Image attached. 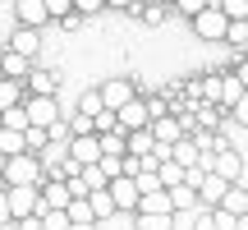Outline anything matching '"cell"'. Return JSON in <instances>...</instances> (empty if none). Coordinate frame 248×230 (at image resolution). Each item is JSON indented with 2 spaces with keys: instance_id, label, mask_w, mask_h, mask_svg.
<instances>
[{
  "instance_id": "obj_33",
  "label": "cell",
  "mask_w": 248,
  "mask_h": 230,
  "mask_svg": "<svg viewBox=\"0 0 248 230\" xmlns=\"http://www.w3.org/2000/svg\"><path fill=\"white\" fill-rule=\"evenodd\" d=\"M92 129H97V133H110V129H120V120H115V111H106V106H101L97 115H92Z\"/></svg>"
},
{
  "instance_id": "obj_30",
  "label": "cell",
  "mask_w": 248,
  "mask_h": 230,
  "mask_svg": "<svg viewBox=\"0 0 248 230\" xmlns=\"http://www.w3.org/2000/svg\"><path fill=\"white\" fill-rule=\"evenodd\" d=\"M42 230H69V212H64V207H51V212H42Z\"/></svg>"
},
{
  "instance_id": "obj_7",
  "label": "cell",
  "mask_w": 248,
  "mask_h": 230,
  "mask_svg": "<svg viewBox=\"0 0 248 230\" xmlns=\"http://www.w3.org/2000/svg\"><path fill=\"white\" fill-rule=\"evenodd\" d=\"M115 120H120L124 133H129V129H147V120H152V115H147V101H142V97H129V101L115 111Z\"/></svg>"
},
{
  "instance_id": "obj_27",
  "label": "cell",
  "mask_w": 248,
  "mask_h": 230,
  "mask_svg": "<svg viewBox=\"0 0 248 230\" xmlns=\"http://www.w3.org/2000/svg\"><path fill=\"white\" fill-rule=\"evenodd\" d=\"M156 175H161V184H166V189L184 184V166H179V161H161V166H156Z\"/></svg>"
},
{
  "instance_id": "obj_17",
  "label": "cell",
  "mask_w": 248,
  "mask_h": 230,
  "mask_svg": "<svg viewBox=\"0 0 248 230\" xmlns=\"http://www.w3.org/2000/svg\"><path fill=\"white\" fill-rule=\"evenodd\" d=\"M28 69H32L28 55H18V51H5V55H0V74H5V79H18V83H23Z\"/></svg>"
},
{
  "instance_id": "obj_34",
  "label": "cell",
  "mask_w": 248,
  "mask_h": 230,
  "mask_svg": "<svg viewBox=\"0 0 248 230\" xmlns=\"http://www.w3.org/2000/svg\"><path fill=\"white\" fill-rule=\"evenodd\" d=\"M138 14L147 18V23H161V18H166V5H161V0H142V5H138Z\"/></svg>"
},
{
  "instance_id": "obj_8",
  "label": "cell",
  "mask_w": 248,
  "mask_h": 230,
  "mask_svg": "<svg viewBox=\"0 0 248 230\" xmlns=\"http://www.w3.org/2000/svg\"><path fill=\"white\" fill-rule=\"evenodd\" d=\"M106 189H110V198H115L120 212H138V184H133V175H115Z\"/></svg>"
},
{
  "instance_id": "obj_20",
  "label": "cell",
  "mask_w": 248,
  "mask_h": 230,
  "mask_svg": "<svg viewBox=\"0 0 248 230\" xmlns=\"http://www.w3.org/2000/svg\"><path fill=\"white\" fill-rule=\"evenodd\" d=\"M216 207H225V212L244 216V212H248V189H244V184H230V189H225V198H221Z\"/></svg>"
},
{
  "instance_id": "obj_19",
  "label": "cell",
  "mask_w": 248,
  "mask_h": 230,
  "mask_svg": "<svg viewBox=\"0 0 248 230\" xmlns=\"http://www.w3.org/2000/svg\"><path fill=\"white\" fill-rule=\"evenodd\" d=\"M124 143H129V157H147V152L156 148L152 129H129V133H124Z\"/></svg>"
},
{
  "instance_id": "obj_47",
  "label": "cell",
  "mask_w": 248,
  "mask_h": 230,
  "mask_svg": "<svg viewBox=\"0 0 248 230\" xmlns=\"http://www.w3.org/2000/svg\"><path fill=\"white\" fill-rule=\"evenodd\" d=\"M5 221H14V216H9V198H5V189H0V226Z\"/></svg>"
},
{
  "instance_id": "obj_52",
  "label": "cell",
  "mask_w": 248,
  "mask_h": 230,
  "mask_svg": "<svg viewBox=\"0 0 248 230\" xmlns=\"http://www.w3.org/2000/svg\"><path fill=\"white\" fill-rule=\"evenodd\" d=\"M212 5H216V0H212Z\"/></svg>"
},
{
  "instance_id": "obj_44",
  "label": "cell",
  "mask_w": 248,
  "mask_h": 230,
  "mask_svg": "<svg viewBox=\"0 0 248 230\" xmlns=\"http://www.w3.org/2000/svg\"><path fill=\"white\" fill-rule=\"evenodd\" d=\"M193 230H216V221H212V207H207V212H198V221H193Z\"/></svg>"
},
{
  "instance_id": "obj_50",
  "label": "cell",
  "mask_w": 248,
  "mask_h": 230,
  "mask_svg": "<svg viewBox=\"0 0 248 230\" xmlns=\"http://www.w3.org/2000/svg\"><path fill=\"white\" fill-rule=\"evenodd\" d=\"M244 60H248V46H244Z\"/></svg>"
},
{
  "instance_id": "obj_35",
  "label": "cell",
  "mask_w": 248,
  "mask_h": 230,
  "mask_svg": "<svg viewBox=\"0 0 248 230\" xmlns=\"http://www.w3.org/2000/svg\"><path fill=\"white\" fill-rule=\"evenodd\" d=\"M225 18H248V0H216Z\"/></svg>"
},
{
  "instance_id": "obj_3",
  "label": "cell",
  "mask_w": 248,
  "mask_h": 230,
  "mask_svg": "<svg viewBox=\"0 0 248 230\" xmlns=\"http://www.w3.org/2000/svg\"><path fill=\"white\" fill-rule=\"evenodd\" d=\"M5 198H9V216H28V212H42V194L37 184H5Z\"/></svg>"
},
{
  "instance_id": "obj_12",
  "label": "cell",
  "mask_w": 248,
  "mask_h": 230,
  "mask_svg": "<svg viewBox=\"0 0 248 230\" xmlns=\"http://www.w3.org/2000/svg\"><path fill=\"white\" fill-rule=\"evenodd\" d=\"M14 14H18L23 28H42L46 18H51L46 14V0H14Z\"/></svg>"
},
{
  "instance_id": "obj_15",
  "label": "cell",
  "mask_w": 248,
  "mask_h": 230,
  "mask_svg": "<svg viewBox=\"0 0 248 230\" xmlns=\"http://www.w3.org/2000/svg\"><path fill=\"white\" fill-rule=\"evenodd\" d=\"M133 230H175V212H138Z\"/></svg>"
},
{
  "instance_id": "obj_28",
  "label": "cell",
  "mask_w": 248,
  "mask_h": 230,
  "mask_svg": "<svg viewBox=\"0 0 248 230\" xmlns=\"http://www.w3.org/2000/svg\"><path fill=\"white\" fill-rule=\"evenodd\" d=\"M0 129H28V111H23V101H18V106H9V111H0Z\"/></svg>"
},
{
  "instance_id": "obj_26",
  "label": "cell",
  "mask_w": 248,
  "mask_h": 230,
  "mask_svg": "<svg viewBox=\"0 0 248 230\" xmlns=\"http://www.w3.org/2000/svg\"><path fill=\"white\" fill-rule=\"evenodd\" d=\"M170 207H175V212L179 207H198V189L193 184H175L170 189Z\"/></svg>"
},
{
  "instance_id": "obj_38",
  "label": "cell",
  "mask_w": 248,
  "mask_h": 230,
  "mask_svg": "<svg viewBox=\"0 0 248 230\" xmlns=\"http://www.w3.org/2000/svg\"><path fill=\"white\" fill-rule=\"evenodd\" d=\"M212 221H216V230H234V221H239V216L225 212V207H212Z\"/></svg>"
},
{
  "instance_id": "obj_1",
  "label": "cell",
  "mask_w": 248,
  "mask_h": 230,
  "mask_svg": "<svg viewBox=\"0 0 248 230\" xmlns=\"http://www.w3.org/2000/svg\"><path fill=\"white\" fill-rule=\"evenodd\" d=\"M0 175H5V184H42L46 170H42V157L37 152H14Z\"/></svg>"
},
{
  "instance_id": "obj_11",
  "label": "cell",
  "mask_w": 248,
  "mask_h": 230,
  "mask_svg": "<svg viewBox=\"0 0 248 230\" xmlns=\"http://www.w3.org/2000/svg\"><path fill=\"white\" fill-rule=\"evenodd\" d=\"M225 189H230V180H225V175H216V170H207V175H202V184H198V203H202V207H216V203L225 198Z\"/></svg>"
},
{
  "instance_id": "obj_40",
  "label": "cell",
  "mask_w": 248,
  "mask_h": 230,
  "mask_svg": "<svg viewBox=\"0 0 248 230\" xmlns=\"http://www.w3.org/2000/svg\"><path fill=\"white\" fill-rule=\"evenodd\" d=\"M207 5H212V0H175V9H179V14H188V18H193L198 9H207Z\"/></svg>"
},
{
  "instance_id": "obj_29",
  "label": "cell",
  "mask_w": 248,
  "mask_h": 230,
  "mask_svg": "<svg viewBox=\"0 0 248 230\" xmlns=\"http://www.w3.org/2000/svg\"><path fill=\"white\" fill-rule=\"evenodd\" d=\"M78 180L88 184V194H92V189H106V184H110V180H106V170H101L97 161H92V166H83V170H78Z\"/></svg>"
},
{
  "instance_id": "obj_46",
  "label": "cell",
  "mask_w": 248,
  "mask_h": 230,
  "mask_svg": "<svg viewBox=\"0 0 248 230\" xmlns=\"http://www.w3.org/2000/svg\"><path fill=\"white\" fill-rule=\"evenodd\" d=\"M147 115H152V120H156V115H166V101H161V97H152V101H147Z\"/></svg>"
},
{
  "instance_id": "obj_25",
  "label": "cell",
  "mask_w": 248,
  "mask_h": 230,
  "mask_svg": "<svg viewBox=\"0 0 248 230\" xmlns=\"http://www.w3.org/2000/svg\"><path fill=\"white\" fill-rule=\"evenodd\" d=\"M97 138H101V152H110V157H124V152H129V143H124V129L97 133Z\"/></svg>"
},
{
  "instance_id": "obj_31",
  "label": "cell",
  "mask_w": 248,
  "mask_h": 230,
  "mask_svg": "<svg viewBox=\"0 0 248 230\" xmlns=\"http://www.w3.org/2000/svg\"><path fill=\"white\" fill-rule=\"evenodd\" d=\"M64 212H69V221H97L88 198H69V207H64Z\"/></svg>"
},
{
  "instance_id": "obj_41",
  "label": "cell",
  "mask_w": 248,
  "mask_h": 230,
  "mask_svg": "<svg viewBox=\"0 0 248 230\" xmlns=\"http://www.w3.org/2000/svg\"><path fill=\"white\" fill-rule=\"evenodd\" d=\"M69 129H74V133H97V129H92V115H83V111L69 120Z\"/></svg>"
},
{
  "instance_id": "obj_5",
  "label": "cell",
  "mask_w": 248,
  "mask_h": 230,
  "mask_svg": "<svg viewBox=\"0 0 248 230\" xmlns=\"http://www.w3.org/2000/svg\"><path fill=\"white\" fill-rule=\"evenodd\" d=\"M69 161H78V166L101 161V138L97 133H69Z\"/></svg>"
},
{
  "instance_id": "obj_2",
  "label": "cell",
  "mask_w": 248,
  "mask_h": 230,
  "mask_svg": "<svg viewBox=\"0 0 248 230\" xmlns=\"http://www.w3.org/2000/svg\"><path fill=\"white\" fill-rule=\"evenodd\" d=\"M225 28H230V18L221 14V5H207V9L193 14V33L202 42H225Z\"/></svg>"
},
{
  "instance_id": "obj_24",
  "label": "cell",
  "mask_w": 248,
  "mask_h": 230,
  "mask_svg": "<svg viewBox=\"0 0 248 230\" xmlns=\"http://www.w3.org/2000/svg\"><path fill=\"white\" fill-rule=\"evenodd\" d=\"M0 152H5V157H14V152H28L23 129H0Z\"/></svg>"
},
{
  "instance_id": "obj_13",
  "label": "cell",
  "mask_w": 248,
  "mask_h": 230,
  "mask_svg": "<svg viewBox=\"0 0 248 230\" xmlns=\"http://www.w3.org/2000/svg\"><path fill=\"white\" fill-rule=\"evenodd\" d=\"M170 161H179V166L188 170V166H198V161H202V148H198V143L184 133V138H175V143H170Z\"/></svg>"
},
{
  "instance_id": "obj_32",
  "label": "cell",
  "mask_w": 248,
  "mask_h": 230,
  "mask_svg": "<svg viewBox=\"0 0 248 230\" xmlns=\"http://www.w3.org/2000/svg\"><path fill=\"white\" fill-rule=\"evenodd\" d=\"M225 42L248 46V18H230V28H225Z\"/></svg>"
},
{
  "instance_id": "obj_49",
  "label": "cell",
  "mask_w": 248,
  "mask_h": 230,
  "mask_svg": "<svg viewBox=\"0 0 248 230\" xmlns=\"http://www.w3.org/2000/svg\"><path fill=\"white\" fill-rule=\"evenodd\" d=\"M69 230H97V221H69Z\"/></svg>"
},
{
  "instance_id": "obj_18",
  "label": "cell",
  "mask_w": 248,
  "mask_h": 230,
  "mask_svg": "<svg viewBox=\"0 0 248 230\" xmlns=\"http://www.w3.org/2000/svg\"><path fill=\"white\" fill-rule=\"evenodd\" d=\"M28 88H32V97H55V74L51 69H28Z\"/></svg>"
},
{
  "instance_id": "obj_23",
  "label": "cell",
  "mask_w": 248,
  "mask_h": 230,
  "mask_svg": "<svg viewBox=\"0 0 248 230\" xmlns=\"http://www.w3.org/2000/svg\"><path fill=\"white\" fill-rule=\"evenodd\" d=\"M18 101H23V83L18 79H0V111L18 106Z\"/></svg>"
},
{
  "instance_id": "obj_43",
  "label": "cell",
  "mask_w": 248,
  "mask_h": 230,
  "mask_svg": "<svg viewBox=\"0 0 248 230\" xmlns=\"http://www.w3.org/2000/svg\"><path fill=\"white\" fill-rule=\"evenodd\" d=\"M18 230H42V212H28V216H18Z\"/></svg>"
},
{
  "instance_id": "obj_21",
  "label": "cell",
  "mask_w": 248,
  "mask_h": 230,
  "mask_svg": "<svg viewBox=\"0 0 248 230\" xmlns=\"http://www.w3.org/2000/svg\"><path fill=\"white\" fill-rule=\"evenodd\" d=\"M138 212H175L170 207V189H152V194L138 198Z\"/></svg>"
},
{
  "instance_id": "obj_39",
  "label": "cell",
  "mask_w": 248,
  "mask_h": 230,
  "mask_svg": "<svg viewBox=\"0 0 248 230\" xmlns=\"http://www.w3.org/2000/svg\"><path fill=\"white\" fill-rule=\"evenodd\" d=\"M230 115H234V124H244V129H248V88H244V97L230 106Z\"/></svg>"
},
{
  "instance_id": "obj_6",
  "label": "cell",
  "mask_w": 248,
  "mask_h": 230,
  "mask_svg": "<svg viewBox=\"0 0 248 230\" xmlns=\"http://www.w3.org/2000/svg\"><path fill=\"white\" fill-rule=\"evenodd\" d=\"M212 170H216V175H225L230 184H239V180H244V157L234 148H221V152H212Z\"/></svg>"
},
{
  "instance_id": "obj_48",
  "label": "cell",
  "mask_w": 248,
  "mask_h": 230,
  "mask_svg": "<svg viewBox=\"0 0 248 230\" xmlns=\"http://www.w3.org/2000/svg\"><path fill=\"white\" fill-rule=\"evenodd\" d=\"M234 79H239L244 88H248V60H239V65H234Z\"/></svg>"
},
{
  "instance_id": "obj_42",
  "label": "cell",
  "mask_w": 248,
  "mask_h": 230,
  "mask_svg": "<svg viewBox=\"0 0 248 230\" xmlns=\"http://www.w3.org/2000/svg\"><path fill=\"white\" fill-rule=\"evenodd\" d=\"M74 9H78V14H101L106 0H74Z\"/></svg>"
},
{
  "instance_id": "obj_10",
  "label": "cell",
  "mask_w": 248,
  "mask_h": 230,
  "mask_svg": "<svg viewBox=\"0 0 248 230\" xmlns=\"http://www.w3.org/2000/svg\"><path fill=\"white\" fill-rule=\"evenodd\" d=\"M147 129H152V138L156 143H175V138H184V120L179 115H156V120H147Z\"/></svg>"
},
{
  "instance_id": "obj_9",
  "label": "cell",
  "mask_w": 248,
  "mask_h": 230,
  "mask_svg": "<svg viewBox=\"0 0 248 230\" xmlns=\"http://www.w3.org/2000/svg\"><path fill=\"white\" fill-rule=\"evenodd\" d=\"M97 92H101V106H106V111H120V106H124L129 97H138L129 79H110V83H101Z\"/></svg>"
},
{
  "instance_id": "obj_45",
  "label": "cell",
  "mask_w": 248,
  "mask_h": 230,
  "mask_svg": "<svg viewBox=\"0 0 248 230\" xmlns=\"http://www.w3.org/2000/svg\"><path fill=\"white\" fill-rule=\"evenodd\" d=\"M106 5H110V9H129V14H138L142 0H106Z\"/></svg>"
},
{
  "instance_id": "obj_14",
  "label": "cell",
  "mask_w": 248,
  "mask_h": 230,
  "mask_svg": "<svg viewBox=\"0 0 248 230\" xmlns=\"http://www.w3.org/2000/svg\"><path fill=\"white\" fill-rule=\"evenodd\" d=\"M9 51H18V55H28V60H32V55L42 51V37H37V28H23V23H18V33L9 37Z\"/></svg>"
},
{
  "instance_id": "obj_22",
  "label": "cell",
  "mask_w": 248,
  "mask_h": 230,
  "mask_svg": "<svg viewBox=\"0 0 248 230\" xmlns=\"http://www.w3.org/2000/svg\"><path fill=\"white\" fill-rule=\"evenodd\" d=\"M239 97H244V83L234 79V74H221V101H216V106H225V111H230Z\"/></svg>"
},
{
  "instance_id": "obj_37",
  "label": "cell",
  "mask_w": 248,
  "mask_h": 230,
  "mask_svg": "<svg viewBox=\"0 0 248 230\" xmlns=\"http://www.w3.org/2000/svg\"><path fill=\"white\" fill-rule=\"evenodd\" d=\"M78 111H83V115H97V111H101V92H97V88H88V92L78 97Z\"/></svg>"
},
{
  "instance_id": "obj_16",
  "label": "cell",
  "mask_w": 248,
  "mask_h": 230,
  "mask_svg": "<svg viewBox=\"0 0 248 230\" xmlns=\"http://www.w3.org/2000/svg\"><path fill=\"white\" fill-rule=\"evenodd\" d=\"M88 203H92V216H97V221H110V216L120 212V207H115V198H110V189H92V194H88Z\"/></svg>"
},
{
  "instance_id": "obj_4",
  "label": "cell",
  "mask_w": 248,
  "mask_h": 230,
  "mask_svg": "<svg viewBox=\"0 0 248 230\" xmlns=\"http://www.w3.org/2000/svg\"><path fill=\"white\" fill-rule=\"evenodd\" d=\"M23 111H28V124H42V129H51L60 120V101L55 97H23Z\"/></svg>"
},
{
  "instance_id": "obj_51",
  "label": "cell",
  "mask_w": 248,
  "mask_h": 230,
  "mask_svg": "<svg viewBox=\"0 0 248 230\" xmlns=\"http://www.w3.org/2000/svg\"><path fill=\"white\" fill-rule=\"evenodd\" d=\"M0 79H5V74H0Z\"/></svg>"
},
{
  "instance_id": "obj_36",
  "label": "cell",
  "mask_w": 248,
  "mask_h": 230,
  "mask_svg": "<svg viewBox=\"0 0 248 230\" xmlns=\"http://www.w3.org/2000/svg\"><path fill=\"white\" fill-rule=\"evenodd\" d=\"M101 170H106V180H115V175H124V157H110V152H101V161H97Z\"/></svg>"
}]
</instances>
